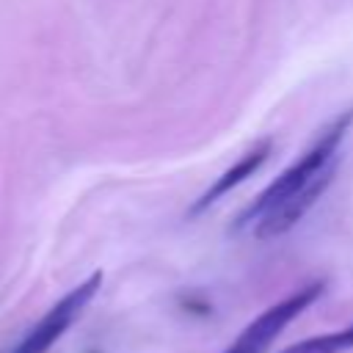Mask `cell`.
<instances>
[{"mask_svg": "<svg viewBox=\"0 0 353 353\" xmlns=\"http://www.w3.org/2000/svg\"><path fill=\"white\" fill-rule=\"evenodd\" d=\"M353 124V108L334 116L314 143L284 168L237 218V229H251L254 237L270 240L290 232L334 182L339 165V146Z\"/></svg>", "mask_w": 353, "mask_h": 353, "instance_id": "obj_1", "label": "cell"}, {"mask_svg": "<svg viewBox=\"0 0 353 353\" xmlns=\"http://www.w3.org/2000/svg\"><path fill=\"white\" fill-rule=\"evenodd\" d=\"M350 347H353V323L345 325V328L320 334V336L301 339V342L284 347L281 353H345V350H350Z\"/></svg>", "mask_w": 353, "mask_h": 353, "instance_id": "obj_5", "label": "cell"}, {"mask_svg": "<svg viewBox=\"0 0 353 353\" xmlns=\"http://www.w3.org/2000/svg\"><path fill=\"white\" fill-rule=\"evenodd\" d=\"M99 287H102V270H94L85 281H80L61 301H55V306L47 309V314L17 342V347L11 353H47L72 328V323L83 314V309L94 301Z\"/></svg>", "mask_w": 353, "mask_h": 353, "instance_id": "obj_3", "label": "cell"}, {"mask_svg": "<svg viewBox=\"0 0 353 353\" xmlns=\"http://www.w3.org/2000/svg\"><path fill=\"white\" fill-rule=\"evenodd\" d=\"M270 146H273V141L270 138H265V141H259L251 152H245L232 168H226L218 179H215V185L212 188H207L204 193H201V199L190 207V215H199V212H204L210 204H215L221 196H226L232 188H237L240 182H245L248 176H254V171L268 160V154H270Z\"/></svg>", "mask_w": 353, "mask_h": 353, "instance_id": "obj_4", "label": "cell"}, {"mask_svg": "<svg viewBox=\"0 0 353 353\" xmlns=\"http://www.w3.org/2000/svg\"><path fill=\"white\" fill-rule=\"evenodd\" d=\"M325 292V281H312L295 292H290L287 298H281L279 303L268 306L259 317H254L243 331L240 336L232 342V347L226 353H265L273 339L298 317L303 314L320 295Z\"/></svg>", "mask_w": 353, "mask_h": 353, "instance_id": "obj_2", "label": "cell"}]
</instances>
